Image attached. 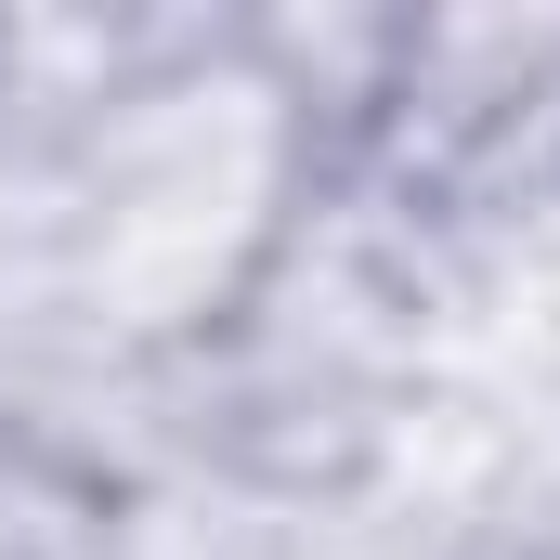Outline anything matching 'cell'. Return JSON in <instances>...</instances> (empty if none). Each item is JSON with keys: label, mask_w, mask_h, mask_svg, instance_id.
Instances as JSON below:
<instances>
[{"label": "cell", "mask_w": 560, "mask_h": 560, "mask_svg": "<svg viewBox=\"0 0 560 560\" xmlns=\"http://www.w3.org/2000/svg\"><path fill=\"white\" fill-rule=\"evenodd\" d=\"M313 183H326V118L275 26H196V13L131 26V52L52 143L79 313L143 365L209 352L300 235Z\"/></svg>", "instance_id": "1"}]
</instances>
